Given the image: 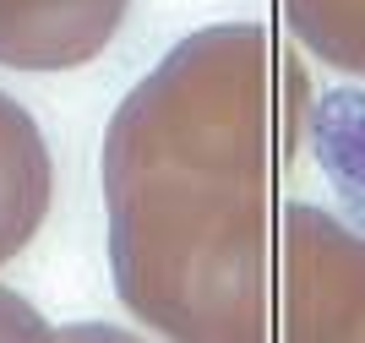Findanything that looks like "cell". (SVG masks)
<instances>
[{
    "label": "cell",
    "instance_id": "1",
    "mask_svg": "<svg viewBox=\"0 0 365 343\" xmlns=\"http://www.w3.org/2000/svg\"><path fill=\"white\" fill-rule=\"evenodd\" d=\"M125 0H0V66L66 71L109 44Z\"/></svg>",
    "mask_w": 365,
    "mask_h": 343
},
{
    "label": "cell",
    "instance_id": "2",
    "mask_svg": "<svg viewBox=\"0 0 365 343\" xmlns=\"http://www.w3.org/2000/svg\"><path fill=\"white\" fill-rule=\"evenodd\" d=\"M49 208V153L33 115L0 93V262H11L44 224Z\"/></svg>",
    "mask_w": 365,
    "mask_h": 343
},
{
    "label": "cell",
    "instance_id": "3",
    "mask_svg": "<svg viewBox=\"0 0 365 343\" xmlns=\"http://www.w3.org/2000/svg\"><path fill=\"white\" fill-rule=\"evenodd\" d=\"M284 11L322 60L365 71V0H284Z\"/></svg>",
    "mask_w": 365,
    "mask_h": 343
},
{
    "label": "cell",
    "instance_id": "4",
    "mask_svg": "<svg viewBox=\"0 0 365 343\" xmlns=\"http://www.w3.org/2000/svg\"><path fill=\"white\" fill-rule=\"evenodd\" d=\"M0 343H49L44 322L33 316V305H22L16 295L0 289Z\"/></svg>",
    "mask_w": 365,
    "mask_h": 343
}]
</instances>
